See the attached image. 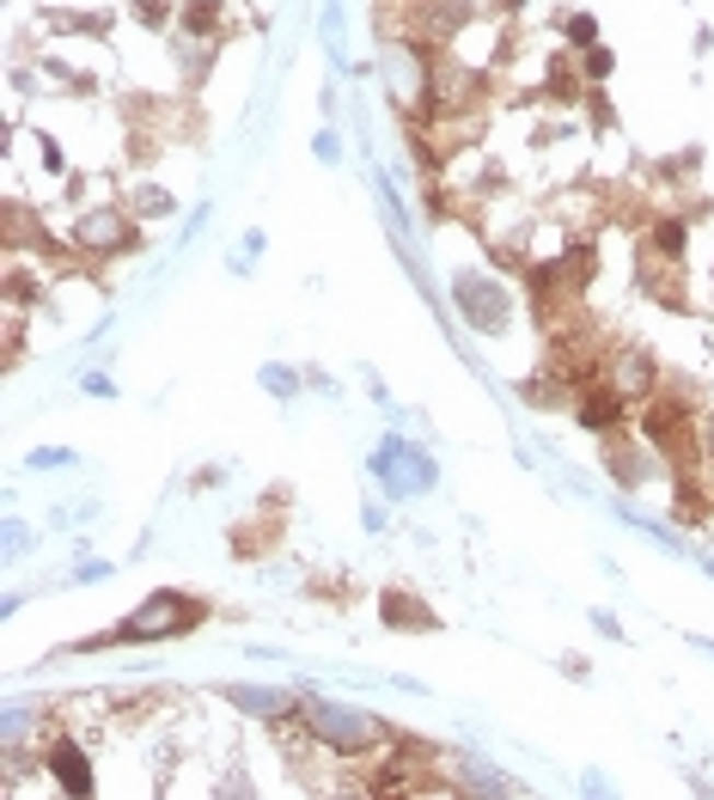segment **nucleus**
Here are the masks:
<instances>
[{"mask_svg": "<svg viewBox=\"0 0 714 800\" xmlns=\"http://www.w3.org/2000/svg\"><path fill=\"white\" fill-rule=\"evenodd\" d=\"M398 471V495H415V489L428 483V458H415L403 441H385V453H379V477Z\"/></svg>", "mask_w": 714, "mask_h": 800, "instance_id": "obj_3", "label": "nucleus"}, {"mask_svg": "<svg viewBox=\"0 0 714 800\" xmlns=\"http://www.w3.org/2000/svg\"><path fill=\"white\" fill-rule=\"evenodd\" d=\"M165 13H172V0H141V19H147V25H159Z\"/></svg>", "mask_w": 714, "mask_h": 800, "instance_id": "obj_8", "label": "nucleus"}, {"mask_svg": "<svg viewBox=\"0 0 714 800\" xmlns=\"http://www.w3.org/2000/svg\"><path fill=\"white\" fill-rule=\"evenodd\" d=\"M312 728H318V740H330V745H343V752H360V745H372L379 740V721L372 715H355V709H330V702H312Z\"/></svg>", "mask_w": 714, "mask_h": 800, "instance_id": "obj_2", "label": "nucleus"}, {"mask_svg": "<svg viewBox=\"0 0 714 800\" xmlns=\"http://www.w3.org/2000/svg\"><path fill=\"white\" fill-rule=\"evenodd\" d=\"M215 7H208V0H196V7H189V13H184V25H196V31H208V25H215Z\"/></svg>", "mask_w": 714, "mask_h": 800, "instance_id": "obj_7", "label": "nucleus"}, {"mask_svg": "<svg viewBox=\"0 0 714 800\" xmlns=\"http://www.w3.org/2000/svg\"><path fill=\"white\" fill-rule=\"evenodd\" d=\"M184 624H196V605L184 599V593H159V599H147L141 612L129 617V642H159V636H177Z\"/></svg>", "mask_w": 714, "mask_h": 800, "instance_id": "obj_1", "label": "nucleus"}, {"mask_svg": "<svg viewBox=\"0 0 714 800\" xmlns=\"http://www.w3.org/2000/svg\"><path fill=\"white\" fill-rule=\"evenodd\" d=\"M49 764H56V776H61V788H68V795H87V788H92V764L73 752V745H56V752H49Z\"/></svg>", "mask_w": 714, "mask_h": 800, "instance_id": "obj_4", "label": "nucleus"}, {"mask_svg": "<svg viewBox=\"0 0 714 800\" xmlns=\"http://www.w3.org/2000/svg\"><path fill=\"white\" fill-rule=\"evenodd\" d=\"M464 306H471L476 324H483V318H488V324H500V300H495V287H488V282H464Z\"/></svg>", "mask_w": 714, "mask_h": 800, "instance_id": "obj_5", "label": "nucleus"}, {"mask_svg": "<svg viewBox=\"0 0 714 800\" xmlns=\"http://www.w3.org/2000/svg\"><path fill=\"white\" fill-rule=\"evenodd\" d=\"M80 239H104V251H111V244H129V227H123V220H116V215H92L87 220V227H80Z\"/></svg>", "mask_w": 714, "mask_h": 800, "instance_id": "obj_6", "label": "nucleus"}]
</instances>
